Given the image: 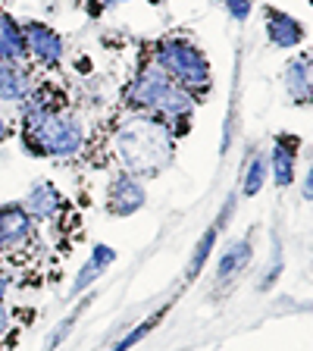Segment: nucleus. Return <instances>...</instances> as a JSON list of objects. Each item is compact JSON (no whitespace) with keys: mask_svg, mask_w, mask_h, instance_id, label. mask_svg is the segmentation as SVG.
<instances>
[{"mask_svg":"<svg viewBox=\"0 0 313 351\" xmlns=\"http://www.w3.org/2000/svg\"><path fill=\"white\" fill-rule=\"evenodd\" d=\"M19 204L32 219H53L66 207V197L60 195L53 182H35Z\"/></svg>","mask_w":313,"mask_h":351,"instance_id":"1a4fd4ad","label":"nucleus"},{"mask_svg":"<svg viewBox=\"0 0 313 351\" xmlns=\"http://www.w3.org/2000/svg\"><path fill=\"white\" fill-rule=\"evenodd\" d=\"M10 138V125H7V119L0 117V141H7Z\"/></svg>","mask_w":313,"mask_h":351,"instance_id":"4be33fe9","label":"nucleus"},{"mask_svg":"<svg viewBox=\"0 0 313 351\" xmlns=\"http://www.w3.org/2000/svg\"><path fill=\"white\" fill-rule=\"evenodd\" d=\"M251 239H241V241H235L232 248L223 254V261H219V267H216V282H229V279H235L245 267H248V261H251Z\"/></svg>","mask_w":313,"mask_h":351,"instance_id":"4468645a","label":"nucleus"},{"mask_svg":"<svg viewBox=\"0 0 313 351\" xmlns=\"http://www.w3.org/2000/svg\"><path fill=\"white\" fill-rule=\"evenodd\" d=\"M160 317H163V311H157V314H153V317H147L145 323H138V329H132V332H129V336H125V339H119V342L113 345V351H125V348H132V345H135V342H141V339H145L147 332H151V329L157 326V323H160Z\"/></svg>","mask_w":313,"mask_h":351,"instance_id":"f3484780","label":"nucleus"},{"mask_svg":"<svg viewBox=\"0 0 313 351\" xmlns=\"http://www.w3.org/2000/svg\"><path fill=\"white\" fill-rule=\"evenodd\" d=\"M285 91L292 97V104H310V57L307 53H298V57L288 60L285 66Z\"/></svg>","mask_w":313,"mask_h":351,"instance_id":"9d476101","label":"nucleus"},{"mask_svg":"<svg viewBox=\"0 0 313 351\" xmlns=\"http://www.w3.org/2000/svg\"><path fill=\"white\" fill-rule=\"evenodd\" d=\"M213 245H216V226H210V229L204 232V239L197 241V251H195V257H191V263H188V276H195V273L204 267V261L210 257Z\"/></svg>","mask_w":313,"mask_h":351,"instance_id":"dca6fc26","label":"nucleus"},{"mask_svg":"<svg viewBox=\"0 0 313 351\" xmlns=\"http://www.w3.org/2000/svg\"><path fill=\"white\" fill-rule=\"evenodd\" d=\"M113 261H116V251L110 248V245H97L95 254L88 257V263L79 270V279L73 282V295H82V292L88 289V285H95L97 279H101L103 273H107V267H110Z\"/></svg>","mask_w":313,"mask_h":351,"instance_id":"ddd939ff","label":"nucleus"},{"mask_svg":"<svg viewBox=\"0 0 313 351\" xmlns=\"http://www.w3.org/2000/svg\"><path fill=\"white\" fill-rule=\"evenodd\" d=\"M310 185H313V179H310V173L304 176V201H310Z\"/></svg>","mask_w":313,"mask_h":351,"instance_id":"5701e85b","label":"nucleus"},{"mask_svg":"<svg viewBox=\"0 0 313 351\" xmlns=\"http://www.w3.org/2000/svg\"><path fill=\"white\" fill-rule=\"evenodd\" d=\"M7 292H10V276L7 273H0V301L7 298Z\"/></svg>","mask_w":313,"mask_h":351,"instance_id":"412c9836","label":"nucleus"},{"mask_svg":"<svg viewBox=\"0 0 313 351\" xmlns=\"http://www.w3.org/2000/svg\"><path fill=\"white\" fill-rule=\"evenodd\" d=\"M153 66H157L173 85L188 91L195 101H201L213 85L210 60H207V53L201 51L195 41H188V38L169 35V38H163V41H157V47H153Z\"/></svg>","mask_w":313,"mask_h":351,"instance_id":"7ed1b4c3","label":"nucleus"},{"mask_svg":"<svg viewBox=\"0 0 313 351\" xmlns=\"http://www.w3.org/2000/svg\"><path fill=\"white\" fill-rule=\"evenodd\" d=\"M85 129L69 107L47 110L38 117H22V145L35 157H73L82 151Z\"/></svg>","mask_w":313,"mask_h":351,"instance_id":"f03ea898","label":"nucleus"},{"mask_svg":"<svg viewBox=\"0 0 313 351\" xmlns=\"http://www.w3.org/2000/svg\"><path fill=\"white\" fill-rule=\"evenodd\" d=\"M22 38H25V51L35 57L44 69H57L63 63V38L44 22H22Z\"/></svg>","mask_w":313,"mask_h":351,"instance_id":"39448f33","label":"nucleus"},{"mask_svg":"<svg viewBox=\"0 0 313 351\" xmlns=\"http://www.w3.org/2000/svg\"><path fill=\"white\" fill-rule=\"evenodd\" d=\"M29 51H25V38H22V25L16 19L0 13V63H25Z\"/></svg>","mask_w":313,"mask_h":351,"instance_id":"f8f14e48","label":"nucleus"},{"mask_svg":"<svg viewBox=\"0 0 313 351\" xmlns=\"http://www.w3.org/2000/svg\"><path fill=\"white\" fill-rule=\"evenodd\" d=\"M173 82L157 69V66H141V73L132 79V85L125 88V104H129L135 113H147L153 117V110L163 104V97L173 91Z\"/></svg>","mask_w":313,"mask_h":351,"instance_id":"20e7f679","label":"nucleus"},{"mask_svg":"<svg viewBox=\"0 0 313 351\" xmlns=\"http://www.w3.org/2000/svg\"><path fill=\"white\" fill-rule=\"evenodd\" d=\"M113 157L119 160L123 173L135 176H157L173 163L175 157V135L160 123V119L135 113L119 125L116 138H113Z\"/></svg>","mask_w":313,"mask_h":351,"instance_id":"f257e3e1","label":"nucleus"},{"mask_svg":"<svg viewBox=\"0 0 313 351\" xmlns=\"http://www.w3.org/2000/svg\"><path fill=\"white\" fill-rule=\"evenodd\" d=\"M147 195H145V185L141 179L129 173H119L110 179L107 185V213L113 217H132V213H138L145 207Z\"/></svg>","mask_w":313,"mask_h":351,"instance_id":"423d86ee","label":"nucleus"},{"mask_svg":"<svg viewBox=\"0 0 313 351\" xmlns=\"http://www.w3.org/2000/svg\"><path fill=\"white\" fill-rule=\"evenodd\" d=\"M266 38H270L273 47H282V51H292L301 47L307 38L304 22L295 19V16L282 13V10H266Z\"/></svg>","mask_w":313,"mask_h":351,"instance_id":"6e6552de","label":"nucleus"},{"mask_svg":"<svg viewBox=\"0 0 313 351\" xmlns=\"http://www.w3.org/2000/svg\"><path fill=\"white\" fill-rule=\"evenodd\" d=\"M266 176H270V167H266V157L263 154H257L254 160H251L248 173H245V185H241V191L245 195H257V191L263 189V182H266Z\"/></svg>","mask_w":313,"mask_h":351,"instance_id":"2eb2a0df","label":"nucleus"},{"mask_svg":"<svg viewBox=\"0 0 313 351\" xmlns=\"http://www.w3.org/2000/svg\"><path fill=\"white\" fill-rule=\"evenodd\" d=\"M0 251H7V204L0 207Z\"/></svg>","mask_w":313,"mask_h":351,"instance_id":"6ab92c4d","label":"nucleus"},{"mask_svg":"<svg viewBox=\"0 0 313 351\" xmlns=\"http://www.w3.org/2000/svg\"><path fill=\"white\" fill-rule=\"evenodd\" d=\"M32 79L29 69L19 63H0V101L10 104H22L32 95Z\"/></svg>","mask_w":313,"mask_h":351,"instance_id":"9b49d317","label":"nucleus"},{"mask_svg":"<svg viewBox=\"0 0 313 351\" xmlns=\"http://www.w3.org/2000/svg\"><path fill=\"white\" fill-rule=\"evenodd\" d=\"M223 7L232 13L235 22H245L251 16V0H223Z\"/></svg>","mask_w":313,"mask_h":351,"instance_id":"a211bd4d","label":"nucleus"},{"mask_svg":"<svg viewBox=\"0 0 313 351\" xmlns=\"http://www.w3.org/2000/svg\"><path fill=\"white\" fill-rule=\"evenodd\" d=\"M298 151H301V138L298 135H276V145H273L270 154V176L279 189H288L298 176Z\"/></svg>","mask_w":313,"mask_h":351,"instance_id":"0eeeda50","label":"nucleus"},{"mask_svg":"<svg viewBox=\"0 0 313 351\" xmlns=\"http://www.w3.org/2000/svg\"><path fill=\"white\" fill-rule=\"evenodd\" d=\"M7 329H10V311L3 307V301H0V339L7 336Z\"/></svg>","mask_w":313,"mask_h":351,"instance_id":"aec40b11","label":"nucleus"}]
</instances>
